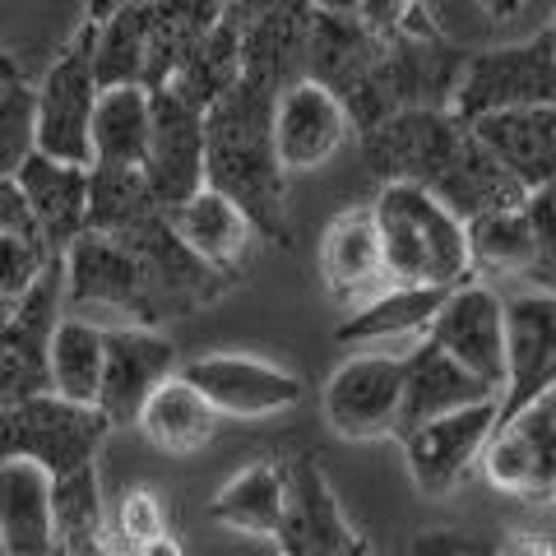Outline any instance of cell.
I'll use <instances>...</instances> for the list:
<instances>
[{
    "instance_id": "obj_1",
    "label": "cell",
    "mask_w": 556,
    "mask_h": 556,
    "mask_svg": "<svg viewBox=\"0 0 556 556\" xmlns=\"http://www.w3.org/2000/svg\"><path fill=\"white\" fill-rule=\"evenodd\" d=\"M274 98L241 75L204 108V181L232 195L260 232L283 223V163L274 149Z\"/></svg>"
},
{
    "instance_id": "obj_2",
    "label": "cell",
    "mask_w": 556,
    "mask_h": 556,
    "mask_svg": "<svg viewBox=\"0 0 556 556\" xmlns=\"http://www.w3.org/2000/svg\"><path fill=\"white\" fill-rule=\"evenodd\" d=\"M390 288H459L473 278L468 223L422 181H386L371 204Z\"/></svg>"
},
{
    "instance_id": "obj_3",
    "label": "cell",
    "mask_w": 556,
    "mask_h": 556,
    "mask_svg": "<svg viewBox=\"0 0 556 556\" xmlns=\"http://www.w3.org/2000/svg\"><path fill=\"white\" fill-rule=\"evenodd\" d=\"M108 431H112V417L102 408L70 404V399L42 390V394L0 404V459L24 455V459H38L51 478H65L98 459Z\"/></svg>"
},
{
    "instance_id": "obj_4",
    "label": "cell",
    "mask_w": 556,
    "mask_h": 556,
    "mask_svg": "<svg viewBox=\"0 0 556 556\" xmlns=\"http://www.w3.org/2000/svg\"><path fill=\"white\" fill-rule=\"evenodd\" d=\"M65 302L75 316L79 311H112V316H126V325L167 320L135 247L93 228L75 237V247L65 251Z\"/></svg>"
},
{
    "instance_id": "obj_5",
    "label": "cell",
    "mask_w": 556,
    "mask_h": 556,
    "mask_svg": "<svg viewBox=\"0 0 556 556\" xmlns=\"http://www.w3.org/2000/svg\"><path fill=\"white\" fill-rule=\"evenodd\" d=\"M98 65H93V28L70 42L38 89V153L61 163L93 167V112H98Z\"/></svg>"
},
{
    "instance_id": "obj_6",
    "label": "cell",
    "mask_w": 556,
    "mask_h": 556,
    "mask_svg": "<svg viewBox=\"0 0 556 556\" xmlns=\"http://www.w3.org/2000/svg\"><path fill=\"white\" fill-rule=\"evenodd\" d=\"M529 102H556V42L552 33L519 47L478 51L464 61L459 89L450 112L459 121H473L496 108H529Z\"/></svg>"
},
{
    "instance_id": "obj_7",
    "label": "cell",
    "mask_w": 556,
    "mask_h": 556,
    "mask_svg": "<svg viewBox=\"0 0 556 556\" xmlns=\"http://www.w3.org/2000/svg\"><path fill=\"white\" fill-rule=\"evenodd\" d=\"M325 422L343 441H380L399 437L404 417V357L399 353H362L348 357L325 386Z\"/></svg>"
},
{
    "instance_id": "obj_8",
    "label": "cell",
    "mask_w": 556,
    "mask_h": 556,
    "mask_svg": "<svg viewBox=\"0 0 556 556\" xmlns=\"http://www.w3.org/2000/svg\"><path fill=\"white\" fill-rule=\"evenodd\" d=\"M496 417H501V399H482V404L441 413V417H431V422L399 431V445H404L417 492L422 496L455 492L468 478V468L482 459V450L496 431Z\"/></svg>"
},
{
    "instance_id": "obj_9",
    "label": "cell",
    "mask_w": 556,
    "mask_h": 556,
    "mask_svg": "<svg viewBox=\"0 0 556 556\" xmlns=\"http://www.w3.org/2000/svg\"><path fill=\"white\" fill-rule=\"evenodd\" d=\"M556 394V292L506 298V390L501 422Z\"/></svg>"
},
{
    "instance_id": "obj_10",
    "label": "cell",
    "mask_w": 556,
    "mask_h": 556,
    "mask_svg": "<svg viewBox=\"0 0 556 556\" xmlns=\"http://www.w3.org/2000/svg\"><path fill=\"white\" fill-rule=\"evenodd\" d=\"M61 302H65V255L51 260L47 274L24 298V306L14 311V320L0 329V404L51 390L47 353H51V334L61 325L56 320Z\"/></svg>"
},
{
    "instance_id": "obj_11",
    "label": "cell",
    "mask_w": 556,
    "mask_h": 556,
    "mask_svg": "<svg viewBox=\"0 0 556 556\" xmlns=\"http://www.w3.org/2000/svg\"><path fill=\"white\" fill-rule=\"evenodd\" d=\"M144 177L153 195L167 204L190 200L204 190V108L177 93L172 84L153 89V135L144 153Z\"/></svg>"
},
{
    "instance_id": "obj_12",
    "label": "cell",
    "mask_w": 556,
    "mask_h": 556,
    "mask_svg": "<svg viewBox=\"0 0 556 556\" xmlns=\"http://www.w3.org/2000/svg\"><path fill=\"white\" fill-rule=\"evenodd\" d=\"M427 339H437L492 390H506V298L501 292L473 283V278L450 288Z\"/></svg>"
},
{
    "instance_id": "obj_13",
    "label": "cell",
    "mask_w": 556,
    "mask_h": 556,
    "mask_svg": "<svg viewBox=\"0 0 556 556\" xmlns=\"http://www.w3.org/2000/svg\"><path fill=\"white\" fill-rule=\"evenodd\" d=\"M348 126L353 116H348L343 98L311 75L292 79L274 98V149L283 172H311L329 163L343 149Z\"/></svg>"
},
{
    "instance_id": "obj_14",
    "label": "cell",
    "mask_w": 556,
    "mask_h": 556,
    "mask_svg": "<svg viewBox=\"0 0 556 556\" xmlns=\"http://www.w3.org/2000/svg\"><path fill=\"white\" fill-rule=\"evenodd\" d=\"M482 478L506 496H556V408L533 404L492 431L482 450Z\"/></svg>"
},
{
    "instance_id": "obj_15",
    "label": "cell",
    "mask_w": 556,
    "mask_h": 556,
    "mask_svg": "<svg viewBox=\"0 0 556 556\" xmlns=\"http://www.w3.org/2000/svg\"><path fill=\"white\" fill-rule=\"evenodd\" d=\"M108 339V367H102V394L98 408L112 417V427H130L149 394L177 376V348L153 325H112L102 329Z\"/></svg>"
},
{
    "instance_id": "obj_16",
    "label": "cell",
    "mask_w": 556,
    "mask_h": 556,
    "mask_svg": "<svg viewBox=\"0 0 556 556\" xmlns=\"http://www.w3.org/2000/svg\"><path fill=\"white\" fill-rule=\"evenodd\" d=\"M181 376L195 386L223 417H274L302 404V380L260 357L241 353H218V357H195L186 362Z\"/></svg>"
},
{
    "instance_id": "obj_17",
    "label": "cell",
    "mask_w": 556,
    "mask_h": 556,
    "mask_svg": "<svg viewBox=\"0 0 556 556\" xmlns=\"http://www.w3.org/2000/svg\"><path fill=\"white\" fill-rule=\"evenodd\" d=\"M482 149L533 190L556 186V102H529V108H496L468 121Z\"/></svg>"
},
{
    "instance_id": "obj_18",
    "label": "cell",
    "mask_w": 556,
    "mask_h": 556,
    "mask_svg": "<svg viewBox=\"0 0 556 556\" xmlns=\"http://www.w3.org/2000/svg\"><path fill=\"white\" fill-rule=\"evenodd\" d=\"M283 519L274 533L278 556H343L353 547V529H348L325 473L311 459H298L283 468Z\"/></svg>"
},
{
    "instance_id": "obj_19",
    "label": "cell",
    "mask_w": 556,
    "mask_h": 556,
    "mask_svg": "<svg viewBox=\"0 0 556 556\" xmlns=\"http://www.w3.org/2000/svg\"><path fill=\"white\" fill-rule=\"evenodd\" d=\"M320 278L339 306H362L390 288L386 247L371 208H343L320 237Z\"/></svg>"
},
{
    "instance_id": "obj_20",
    "label": "cell",
    "mask_w": 556,
    "mask_h": 556,
    "mask_svg": "<svg viewBox=\"0 0 556 556\" xmlns=\"http://www.w3.org/2000/svg\"><path fill=\"white\" fill-rule=\"evenodd\" d=\"M0 552L56 556V478L38 459H0Z\"/></svg>"
},
{
    "instance_id": "obj_21",
    "label": "cell",
    "mask_w": 556,
    "mask_h": 556,
    "mask_svg": "<svg viewBox=\"0 0 556 556\" xmlns=\"http://www.w3.org/2000/svg\"><path fill=\"white\" fill-rule=\"evenodd\" d=\"M163 214L172 223V232H177L190 251H195L200 260H208L214 269H223L228 278L247 265L255 241H260L255 218L232 195H223V190H214V186L195 190V195L181 200V204H167Z\"/></svg>"
},
{
    "instance_id": "obj_22",
    "label": "cell",
    "mask_w": 556,
    "mask_h": 556,
    "mask_svg": "<svg viewBox=\"0 0 556 556\" xmlns=\"http://www.w3.org/2000/svg\"><path fill=\"white\" fill-rule=\"evenodd\" d=\"M482 399H501V390L473 376L459 357H450L437 339H422L404 353V417H399V431L431 422L441 413L482 404Z\"/></svg>"
},
{
    "instance_id": "obj_23",
    "label": "cell",
    "mask_w": 556,
    "mask_h": 556,
    "mask_svg": "<svg viewBox=\"0 0 556 556\" xmlns=\"http://www.w3.org/2000/svg\"><path fill=\"white\" fill-rule=\"evenodd\" d=\"M14 181L24 186L33 223L56 255H65L75 247V237L89 232V167L33 153Z\"/></svg>"
},
{
    "instance_id": "obj_24",
    "label": "cell",
    "mask_w": 556,
    "mask_h": 556,
    "mask_svg": "<svg viewBox=\"0 0 556 556\" xmlns=\"http://www.w3.org/2000/svg\"><path fill=\"white\" fill-rule=\"evenodd\" d=\"M450 288H386L380 298L353 306V316L339 325V343L353 348H390L404 357L431 334V320Z\"/></svg>"
},
{
    "instance_id": "obj_25",
    "label": "cell",
    "mask_w": 556,
    "mask_h": 556,
    "mask_svg": "<svg viewBox=\"0 0 556 556\" xmlns=\"http://www.w3.org/2000/svg\"><path fill=\"white\" fill-rule=\"evenodd\" d=\"M218 408L190 386V380L177 371L167 376L159 390L149 394V404L139 408L135 427L149 437V445H159L163 455H177V459H190L218 437Z\"/></svg>"
},
{
    "instance_id": "obj_26",
    "label": "cell",
    "mask_w": 556,
    "mask_h": 556,
    "mask_svg": "<svg viewBox=\"0 0 556 556\" xmlns=\"http://www.w3.org/2000/svg\"><path fill=\"white\" fill-rule=\"evenodd\" d=\"M153 135V89L149 84H108L93 112V163L144 167Z\"/></svg>"
},
{
    "instance_id": "obj_27",
    "label": "cell",
    "mask_w": 556,
    "mask_h": 556,
    "mask_svg": "<svg viewBox=\"0 0 556 556\" xmlns=\"http://www.w3.org/2000/svg\"><path fill=\"white\" fill-rule=\"evenodd\" d=\"M102 367H108V339H102V325L75 316V311L61 316L56 334H51V353H47L51 394L70 399V404L98 408Z\"/></svg>"
},
{
    "instance_id": "obj_28",
    "label": "cell",
    "mask_w": 556,
    "mask_h": 556,
    "mask_svg": "<svg viewBox=\"0 0 556 556\" xmlns=\"http://www.w3.org/2000/svg\"><path fill=\"white\" fill-rule=\"evenodd\" d=\"M468 251H473V269L501 278H529L538 274V260H543L525 204L486 208V214L468 218Z\"/></svg>"
},
{
    "instance_id": "obj_29",
    "label": "cell",
    "mask_w": 556,
    "mask_h": 556,
    "mask_svg": "<svg viewBox=\"0 0 556 556\" xmlns=\"http://www.w3.org/2000/svg\"><path fill=\"white\" fill-rule=\"evenodd\" d=\"M159 214H163V200L153 195L144 167H116V163L89 167V228L93 232L116 237Z\"/></svg>"
},
{
    "instance_id": "obj_30",
    "label": "cell",
    "mask_w": 556,
    "mask_h": 556,
    "mask_svg": "<svg viewBox=\"0 0 556 556\" xmlns=\"http://www.w3.org/2000/svg\"><path fill=\"white\" fill-rule=\"evenodd\" d=\"M283 468L274 464H251L247 473H237L223 492L214 496L208 515L218 519L223 529L247 533V538H274L278 519H283Z\"/></svg>"
},
{
    "instance_id": "obj_31",
    "label": "cell",
    "mask_w": 556,
    "mask_h": 556,
    "mask_svg": "<svg viewBox=\"0 0 556 556\" xmlns=\"http://www.w3.org/2000/svg\"><path fill=\"white\" fill-rule=\"evenodd\" d=\"M149 5H126L102 28H93V65L102 89L108 84H149Z\"/></svg>"
},
{
    "instance_id": "obj_32",
    "label": "cell",
    "mask_w": 556,
    "mask_h": 556,
    "mask_svg": "<svg viewBox=\"0 0 556 556\" xmlns=\"http://www.w3.org/2000/svg\"><path fill=\"white\" fill-rule=\"evenodd\" d=\"M38 153V89L24 79L0 84V181L20 177Z\"/></svg>"
},
{
    "instance_id": "obj_33",
    "label": "cell",
    "mask_w": 556,
    "mask_h": 556,
    "mask_svg": "<svg viewBox=\"0 0 556 556\" xmlns=\"http://www.w3.org/2000/svg\"><path fill=\"white\" fill-rule=\"evenodd\" d=\"M116 533L126 538L130 547L149 543V538L167 533V510H163V496L153 486H126L121 492V506H116Z\"/></svg>"
},
{
    "instance_id": "obj_34",
    "label": "cell",
    "mask_w": 556,
    "mask_h": 556,
    "mask_svg": "<svg viewBox=\"0 0 556 556\" xmlns=\"http://www.w3.org/2000/svg\"><path fill=\"white\" fill-rule=\"evenodd\" d=\"M10 232H38V223H33V208H28V195L20 181H0V237ZM42 237V232H38Z\"/></svg>"
},
{
    "instance_id": "obj_35",
    "label": "cell",
    "mask_w": 556,
    "mask_h": 556,
    "mask_svg": "<svg viewBox=\"0 0 556 556\" xmlns=\"http://www.w3.org/2000/svg\"><path fill=\"white\" fill-rule=\"evenodd\" d=\"M408 10H413V0H362L357 5L362 24H371L380 38H399V24H404Z\"/></svg>"
},
{
    "instance_id": "obj_36",
    "label": "cell",
    "mask_w": 556,
    "mask_h": 556,
    "mask_svg": "<svg viewBox=\"0 0 556 556\" xmlns=\"http://www.w3.org/2000/svg\"><path fill=\"white\" fill-rule=\"evenodd\" d=\"M135 556H181V543L177 538H167V533H159V538H149V543H139Z\"/></svg>"
},
{
    "instance_id": "obj_37",
    "label": "cell",
    "mask_w": 556,
    "mask_h": 556,
    "mask_svg": "<svg viewBox=\"0 0 556 556\" xmlns=\"http://www.w3.org/2000/svg\"><path fill=\"white\" fill-rule=\"evenodd\" d=\"M306 5L316 14H357L362 0H306ZM357 20H362V14H357Z\"/></svg>"
},
{
    "instance_id": "obj_38",
    "label": "cell",
    "mask_w": 556,
    "mask_h": 556,
    "mask_svg": "<svg viewBox=\"0 0 556 556\" xmlns=\"http://www.w3.org/2000/svg\"><path fill=\"white\" fill-rule=\"evenodd\" d=\"M20 306H24L20 298H10V292H5V288H0V329H5V325L14 320V311H20Z\"/></svg>"
},
{
    "instance_id": "obj_39",
    "label": "cell",
    "mask_w": 556,
    "mask_h": 556,
    "mask_svg": "<svg viewBox=\"0 0 556 556\" xmlns=\"http://www.w3.org/2000/svg\"><path fill=\"white\" fill-rule=\"evenodd\" d=\"M501 556H547V547L543 543H510Z\"/></svg>"
},
{
    "instance_id": "obj_40",
    "label": "cell",
    "mask_w": 556,
    "mask_h": 556,
    "mask_svg": "<svg viewBox=\"0 0 556 556\" xmlns=\"http://www.w3.org/2000/svg\"><path fill=\"white\" fill-rule=\"evenodd\" d=\"M10 79H20V65H14L5 51H0V84H10Z\"/></svg>"
},
{
    "instance_id": "obj_41",
    "label": "cell",
    "mask_w": 556,
    "mask_h": 556,
    "mask_svg": "<svg viewBox=\"0 0 556 556\" xmlns=\"http://www.w3.org/2000/svg\"><path fill=\"white\" fill-rule=\"evenodd\" d=\"M455 556H501V552H486V547H459Z\"/></svg>"
}]
</instances>
